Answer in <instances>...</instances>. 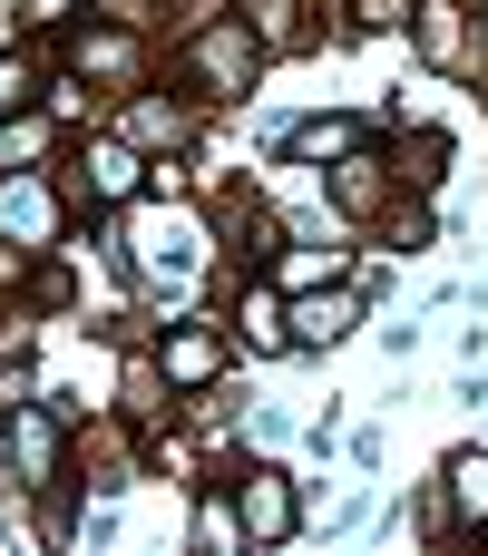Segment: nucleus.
Masks as SVG:
<instances>
[{"mask_svg": "<svg viewBox=\"0 0 488 556\" xmlns=\"http://www.w3.org/2000/svg\"><path fill=\"white\" fill-rule=\"evenodd\" d=\"M127 274H137V283H157V293H186V283L205 274V225H196V215L147 205V215L127 225Z\"/></svg>", "mask_w": 488, "mask_h": 556, "instance_id": "nucleus-1", "label": "nucleus"}, {"mask_svg": "<svg viewBox=\"0 0 488 556\" xmlns=\"http://www.w3.org/2000/svg\"><path fill=\"white\" fill-rule=\"evenodd\" d=\"M196 78H205L215 98H245V78H254V29H245V20H215V29L196 39Z\"/></svg>", "mask_w": 488, "mask_h": 556, "instance_id": "nucleus-2", "label": "nucleus"}, {"mask_svg": "<svg viewBox=\"0 0 488 556\" xmlns=\"http://www.w3.org/2000/svg\"><path fill=\"white\" fill-rule=\"evenodd\" d=\"M235 518H245L254 547H284L293 518H303V508H293V479H284V469H245V508H235Z\"/></svg>", "mask_w": 488, "mask_h": 556, "instance_id": "nucleus-3", "label": "nucleus"}, {"mask_svg": "<svg viewBox=\"0 0 488 556\" xmlns=\"http://www.w3.org/2000/svg\"><path fill=\"white\" fill-rule=\"evenodd\" d=\"M157 371H166V381H176V391H205V381H215V371H225V342H215V332H205V323H176V332H166V342H157Z\"/></svg>", "mask_w": 488, "mask_h": 556, "instance_id": "nucleus-4", "label": "nucleus"}, {"mask_svg": "<svg viewBox=\"0 0 488 556\" xmlns=\"http://www.w3.org/2000/svg\"><path fill=\"white\" fill-rule=\"evenodd\" d=\"M78 186H88L98 205H127V195L147 186V156H137V147H117V137H98V147L78 156Z\"/></svg>", "mask_w": 488, "mask_h": 556, "instance_id": "nucleus-5", "label": "nucleus"}, {"mask_svg": "<svg viewBox=\"0 0 488 556\" xmlns=\"http://www.w3.org/2000/svg\"><path fill=\"white\" fill-rule=\"evenodd\" d=\"M10 459H20L29 489H59V430H49V410H10Z\"/></svg>", "mask_w": 488, "mask_h": 556, "instance_id": "nucleus-6", "label": "nucleus"}, {"mask_svg": "<svg viewBox=\"0 0 488 556\" xmlns=\"http://www.w3.org/2000/svg\"><path fill=\"white\" fill-rule=\"evenodd\" d=\"M0 235H20V244H49V235H59V205H49V186L10 176V186H0Z\"/></svg>", "mask_w": 488, "mask_h": 556, "instance_id": "nucleus-7", "label": "nucleus"}, {"mask_svg": "<svg viewBox=\"0 0 488 556\" xmlns=\"http://www.w3.org/2000/svg\"><path fill=\"white\" fill-rule=\"evenodd\" d=\"M274 283H293V293H323V283H352V254H342V244H293V254L274 264Z\"/></svg>", "mask_w": 488, "mask_h": 556, "instance_id": "nucleus-8", "label": "nucleus"}, {"mask_svg": "<svg viewBox=\"0 0 488 556\" xmlns=\"http://www.w3.org/2000/svg\"><path fill=\"white\" fill-rule=\"evenodd\" d=\"M352 323H362V303H352V283H323V293H313V303L293 313V342H342Z\"/></svg>", "mask_w": 488, "mask_h": 556, "instance_id": "nucleus-9", "label": "nucleus"}, {"mask_svg": "<svg viewBox=\"0 0 488 556\" xmlns=\"http://www.w3.org/2000/svg\"><path fill=\"white\" fill-rule=\"evenodd\" d=\"M450 508H460L470 528H488V459H479V450L450 459Z\"/></svg>", "mask_w": 488, "mask_h": 556, "instance_id": "nucleus-10", "label": "nucleus"}, {"mask_svg": "<svg viewBox=\"0 0 488 556\" xmlns=\"http://www.w3.org/2000/svg\"><path fill=\"white\" fill-rule=\"evenodd\" d=\"M293 156H362V127L352 117H303L293 127Z\"/></svg>", "mask_w": 488, "mask_h": 556, "instance_id": "nucleus-11", "label": "nucleus"}, {"mask_svg": "<svg viewBox=\"0 0 488 556\" xmlns=\"http://www.w3.org/2000/svg\"><path fill=\"white\" fill-rule=\"evenodd\" d=\"M293 342V313L274 293H245V352H284Z\"/></svg>", "mask_w": 488, "mask_h": 556, "instance_id": "nucleus-12", "label": "nucleus"}, {"mask_svg": "<svg viewBox=\"0 0 488 556\" xmlns=\"http://www.w3.org/2000/svg\"><path fill=\"white\" fill-rule=\"evenodd\" d=\"M78 68H98V78H137V39H127V29H98V39H78Z\"/></svg>", "mask_w": 488, "mask_h": 556, "instance_id": "nucleus-13", "label": "nucleus"}, {"mask_svg": "<svg viewBox=\"0 0 488 556\" xmlns=\"http://www.w3.org/2000/svg\"><path fill=\"white\" fill-rule=\"evenodd\" d=\"M29 88H39V68H29V59H0V117H10Z\"/></svg>", "mask_w": 488, "mask_h": 556, "instance_id": "nucleus-14", "label": "nucleus"}, {"mask_svg": "<svg viewBox=\"0 0 488 556\" xmlns=\"http://www.w3.org/2000/svg\"><path fill=\"white\" fill-rule=\"evenodd\" d=\"M137 137H166V147H176V137H186V117H166V108L147 98V108H137Z\"/></svg>", "mask_w": 488, "mask_h": 556, "instance_id": "nucleus-15", "label": "nucleus"}, {"mask_svg": "<svg viewBox=\"0 0 488 556\" xmlns=\"http://www.w3.org/2000/svg\"><path fill=\"white\" fill-rule=\"evenodd\" d=\"M68 10H78V0H20V20H29V29H59Z\"/></svg>", "mask_w": 488, "mask_h": 556, "instance_id": "nucleus-16", "label": "nucleus"}]
</instances>
